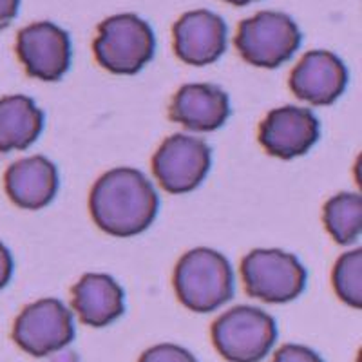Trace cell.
I'll return each mask as SVG.
<instances>
[{
	"mask_svg": "<svg viewBox=\"0 0 362 362\" xmlns=\"http://www.w3.org/2000/svg\"><path fill=\"white\" fill-rule=\"evenodd\" d=\"M89 210L100 230L115 238H132L153 225L160 198L144 173L132 167H116L95 183Z\"/></svg>",
	"mask_w": 362,
	"mask_h": 362,
	"instance_id": "cell-1",
	"label": "cell"
},
{
	"mask_svg": "<svg viewBox=\"0 0 362 362\" xmlns=\"http://www.w3.org/2000/svg\"><path fill=\"white\" fill-rule=\"evenodd\" d=\"M174 290L190 312H216L234 297L235 277L230 261L212 248L189 250L176 264Z\"/></svg>",
	"mask_w": 362,
	"mask_h": 362,
	"instance_id": "cell-2",
	"label": "cell"
},
{
	"mask_svg": "<svg viewBox=\"0 0 362 362\" xmlns=\"http://www.w3.org/2000/svg\"><path fill=\"white\" fill-rule=\"evenodd\" d=\"M96 62L112 74H136L154 58L153 28L134 13H119L98 25L93 44Z\"/></svg>",
	"mask_w": 362,
	"mask_h": 362,
	"instance_id": "cell-3",
	"label": "cell"
},
{
	"mask_svg": "<svg viewBox=\"0 0 362 362\" xmlns=\"http://www.w3.org/2000/svg\"><path fill=\"white\" fill-rule=\"evenodd\" d=\"M216 350L228 362H261L277 341L276 319L255 306H234L210 329Z\"/></svg>",
	"mask_w": 362,
	"mask_h": 362,
	"instance_id": "cell-4",
	"label": "cell"
},
{
	"mask_svg": "<svg viewBox=\"0 0 362 362\" xmlns=\"http://www.w3.org/2000/svg\"><path fill=\"white\" fill-rule=\"evenodd\" d=\"M241 279L250 297L283 305L305 292L308 272L293 254L279 248H257L241 261Z\"/></svg>",
	"mask_w": 362,
	"mask_h": 362,
	"instance_id": "cell-5",
	"label": "cell"
},
{
	"mask_svg": "<svg viewBox=\"0 0 362 362\" xmlns=\"http://www.w3.org/2000/svg\"><path fill=\"white\" fill-rule=\"evenodd\" d=\"M303 35L292 17L281 11H259L239 24L235 47L245 62L276 69L299 51Z\"/></svg>",
	"mask_w": 362,
	"mask_h": 362,
	"instance_id": "cell-6",
	"label": "cell"
},
{
	"mask_svg": "<svg viewBox=\"0 0 362 362\" xmlns=\"http://www.w3.org/2000/svg\"><path fill=\"white\" fill-rule=\"evenodd\" d=\"M73 312L60 299L47 297L22 310L13 325V341L33 357H47L74 341Z\"/></svg>",
	"mask_w": 362,
	"mask_h": 362,
	"instance_id": "cell-7",
	"label": "cell"
},
{
	"mask_svg": "<svg viewBox=\"0 0 362 362\" xmlns=\"http://www.w3.org/2000/svg\"><path fill=\"white\" fill-rule=\"evenodd\" d=\"M212 165V151L202 138L173 134L153 158V173L169 194H187L205 181Z\"/></svg>",
	"mask_w": 362,
	"mask_h": 362,
	"instance_id": "cell-8",
	"label": "cell"
},
{
	"mask_svg": "<svg viewBox=\"0 0 362 362\" xmlns=\"http://www.w3.org/2000/svg\"><path fill=\"white\" fill-rule=\"evenodd\" d=\"M17 54L25 73L42 82H58L71 67V38L54 22H35L18 31Z\"/></svg>",
	"mask_w": 362,
	"mask_h": 362,
	"instance_id": "cell-9",
	"label": "cell"
},
{
	"mask_svg": "<svg viewBox=\"0 0 362 362\" xmlns=\"http://www.w3.org/2000/svg\"><path fill=\"white\" fill-rule=\"evenodd\" d=\"M321 136V124L310 109L277 107L259 125V141L270 156L293 160L305 156Z\"/></svg>",
	"mask_w": 362,
	"mask_h": 362,
	"instance_id": "cell-10",
	"label": "cell"
},
{
	"mask_svg": "<svg viewBox=\"0 0 362 362\" xmlns=\"http://www.w3.org/2000/svg\"><path fill=\"white\" fill-rule=\"evenodd\" d=\"M174 53L187 66H210L218 62L226 51L225 21L218 13L196 9L181 15L173 28Z\"/></svg>",
	"mask_w": 362,
	"mask_h": 362,
	"instance_id": "cell-11",
	"label": "cell"
},
{
	"mask_svg": "<svg viewBox=\"0 0 362 362\" xmlns=\"http://www.w3.org/2000/svg\"><path fill=\"white\" fill-rule=\"evenodd\" d=\"M348 86V69L332 51H310L290 74V89L299 100L322 107L337 102Z\"/></svg>",
	"mask_w": 362,
	"mask_h": 362,
	"instance_id": "cell-12",
	"label": "cell"
},
{
	"mask_svg": "<svg viewBox=\"0 0 362 362\" xmlns=\"http://www.w3.org/2000/svg\"><path fill=\"white\" fill-rule=\"evenodd\" d=\"M170 119L194 132L221 129L230 116V100L225 90L212 83H187L174 95Z\"/></svg>",
	"mask_w": 362,
	"mask_h": 362,
	"instance_id": "cell-13",
	"label": "cell"
},
{
	"mask_svg": "<svg viewBox=\"0 0 362 362\" xmlns=\"http://www.w3.org/2000/svg\"><path fill=\"white\" fill-rule=\"evenodd\" d=\"M58 187V169L45 156L22 158L6 170V192L15 205L24 210H40L49 205Z\"/></svg>",
	"mask_w": 362,
	"mask_h": 362,
	"instance_id": "cell-14",
	"label": "cell"
},
{
	"mask_svg": "<svg viewBox=\"0 0 362 362\" xmlns=\"http://www.w3.org/2000/svg\"><path fill=\"white\" fill-rule=\"evenodd\" d=\"M73 308L80 322L103 328L118 321L125 312V292L107 274H86L73 290Z\"/></svg>",
	"mask_w": 362,
	"mask_h": 362,
	"instance_id": "cell-15",
	"label": "cell"
},
{
	"mask_svg": "<svg viewBox=\"0 0 362 362\" xmlns=\"http://www.w3.org/2000/svg\"><path fill=\"white\" fill-rule=\"evenodd\" d=\"M45 116L25 95L0 98V153L25 151L40 138Z\"/></svg>",
	"mask_w": 362,
	"mask_h": 362,
	"instance_id": "cell-16",
	"label": "cell"
},
{
	"mask_svg": "<svg viewBox=\"0 0 362 362\" xmlns=\"http://www.w3.org/2000/svg\"><path fill=\"white\" fill-rule=\"evenodd\" d=\"M326 230L339 245H351L362 232L361 194L342 192L328 199L322 214Z\"/></svg>",
	"mask_w": 362,
	"mask_h": 362,
	"instance_id": "cell-17",
	"label": "cell"
},
{
	"mask_svg": "<svg viewBox=\"0 0 362 362\" xmlns=\"http://www.w3.org/2000/svg\"><path fill=\"white\" fill-rule=\"evenodd\" d=\"M334 288L341 300L351 308H362V250L346 252L334 268Z\"/></svg>",
	"mask_w": 362,
	"mask_h": 362,
	"instance_id": "cell-18",
	"label": "cell"
},
{
	"mask_svg": "<svg viewBox=\"0 0 362 362\" xmlns=\"http://www.w3.org/2000/svg\"><path fill=\"white\" fill-rule=\"evenodd\" d=\"M138 362H198V358L177 344H158L148 348Z\"/></svg>",
	"mask_w": 362,
	"mask_h": 362,
	"instance_id": "cell-19",
	"label": "cell"
},
{
	"mask_svg": "<svg viewBox=\"0 0 362 362\" xmlns=\"http://www.w3.org/2000/svg\"><path fill=\"white\" fill-rule=\"evenodd\" d=\"M272 362H325L312 348L303 344H284L274 355Z\"/></svg>",
	"mask_w": 362,
	"mask_h": 362,
	"instance_id": "cell-20",
	"label": "cell"
},
{
	"mask_svg": "<svg viewBox=\"0 0 362 362\" xmlns=\"http://www.w3.org/2000/svg\"><path fill=\"white\" fill-rule=\"evenodd\" d=\"M13 268H15V264H13L11 252L0 241V290L6 288L9 281H11Z\"/></svg>",
	"mask_w": 362,
	"mask_h": 362,
	"instance_id": "cell-21",
	"label": "cell"
},
{
	"mask_svg": "<svg viewBox=\"0 0 362 362\" xmlns=\"http://www.w3.org/2000/svg\"><path fill=\"white\" fill-rule=\"evenodd\" d=\"M21 0H0V31H4L18 15Z\"/></svg>",
	"mask_w": 362,
	"mask_h": 362,
	"instance_id": "cell-22",
	"label": "cell"
},
{
	"mask_svg": "<svg viewBox=\"0 0 362 362\" xmlns=\"http://www.w3.org/2000/svg\"><path fill=\"white\" fill-rule=\"evenodd\" d=\"M226 4H232V6H238V8H243V6L252 4V2H257V0H225Z\"/></svg>",
	"mask_w": 362,
	"mask_h": 362,
	"instance_id": "cell-23",
	"label": "cell"
}]
</instances>
